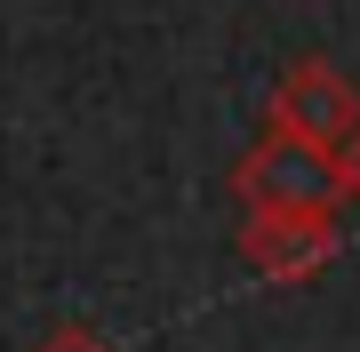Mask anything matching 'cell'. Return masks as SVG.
Returning a JSON list of instances; mask_svg holds the SVG:
<instances>
[{
    "instance_id": "cell-3",
    "label": "cell",
    "mask_w": 360,
    "mask_h": 352,
    "mask_svg": "<svg viewBox=\"0 0 360 352\" xmlns=\"http://www.w3.org/2000/svg\"><path fill=\"white\" fill-rule=\"evenodd\" d=\"M272 129L345 152V136L360 129V89L328 65V56H296V65L281 72V89H272Z\"/></svg>"
},
{
    "instance_id": "cell-1",
    "label": "cell",
    "mask_w": 360,
    "mask_h": 352,
    "mask_svg": "<svg viewBox=\"0 0 360 352\" xmlns=\"http://www.w3.org/2000/svg\"><path fill=\"white\" fill-rule=\"evenodd\" d=\"M232 200H240V209H321V216H336L352 193H345V160H336L328 144L264 129L240 160H232Z\"/></svg>"
},
{
    "instance_id": "cell-2",
    "label": "cell",
    "mask_w": 360,
    "mask_h": 352,
    "mask_svg": "<svg viewBox=\"0 0 360 352\" xmlns=\"http://www.w3.org/2000/svg\"><path fill=\"white\" fill-rule=\"evenodd\" d=\"M336 240H345V224L321 216V209H240V233H232L240 264H248L257 280H272V288L312 280V273L336 256Z\"/></svg>"
},
{
    "instance_id": "cell-5",
    "label": "cell",
    "mask_w": 360,
    "mask_h": 352,
    "mask_svg": "<svg viewBox=\"0 0 360 352\" xmlns=\"http://www.w3.org/2000/svg\"><path fill=\"white\" fill-rule=\"evenodd\" d=\"M336 160H345V193H352V200H360V129H352V136H345V152H336Z\"/></svg>"
},
{
    "instance_id": "cell-4",
    "label": "cell",
    "mask_w": 360,
    "mask_h": 352,
    "mask_svg": "<svg viewBox=\"0 0 360 352\" xmlns=\"http://www.w3.org/2000/svg\"><path fill=\"white\" fill-rule=\"evenodd\" d=\"M32 352H112V344H104L89 320H65V328H49V337H40Z\"/></svg>"
}]
</instances>
